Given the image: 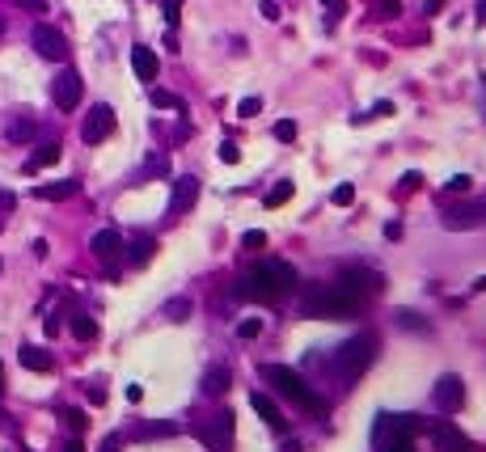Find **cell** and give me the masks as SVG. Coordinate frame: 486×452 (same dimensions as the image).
Segmentation results:
<instances>
[{"label":"cell","instance_id":"obj_47","mask_svg":"<svg viewBox=\"0 0 486 452\" xmlns=\"http://www.w3.org/2000/svg\"><path fill=\"white\" fill-rule=\"evenodd\" d=\"M478 17H482V22H486V0H478Z\"/></svg>","mask_w":486,"mask_h":452},{"label":"cell","instance_id":"obj_24","mask_svg":"<svg viewBox=\"0 0 486 452\" xmlns=\"http://www.w3.org/2000/svg\"><path fill=\"white\" fill-rule=\"evenodd\" d=\"M292 199V182H275L271 190H266V208H284Z\"/></svg>","mask_w":486,"mask_h":452},{"label":"cell","instance_id":"obj_41","mask_svg":"<svg viewBox=\"0 0 486 452\" xmlns=\"http://www.w3.org/2000/svg\"><path fill=\"white\" fill-rule=\"evenodd\" d=\"M419 182H423V178H419L414 169H410V174H402V190H406V194H410V190H419Z\"/></svg>","mask_w":486,"mask_h":452},{"label":"cell","instance_id":"obj_29","mask_svg":"<svg viewBox=\"0 0 486 452\" xmlns=\"http://www.w3.org/2000/svg\"><path fill=\"white\" fill-rule=\"evenodd\" d=\"M216 153H220V161H225V165H237V161H241V148H237L233 140H225L220 148H216Z\"/></svg>","mask_w":486,"mask_h":452},{"label":"cell","instance_id":"obj_32","mask_svg":"<svg viewBox=\"0 0 486 452\" xmlns=\"http://www.w3.org/2000/svg\"><path fill=\"white\" fill-rule=\"evenodd\" d=\"M258 110H262V97H241V102H237V115L241 119H254Z\"/></svg>","mask_w":486,"mask_h":452},{"label":"cell","instance_id":"obj_39","mask_svg":"<svg viewBox=\"0 0 486 452\" xmlns=\"http://www.w3.org/2000/svg\"><path fill=\"white\" fill-rule=\"evenodd\" d=\"M262 17L266 22H280V5H275V0H262Z\"/></svg>","mask_w":486,"mask_h":452},{"label":"cell","instance_id":"obj_1","mask_svg":"<svg viewBox=\"0 0 486 452\" xmlns=\"http://www.w3.org/2000/svg\"><path fill=\"white\" fill-rule=\"evenodd\" d=\"M359 309H364V296H355V292H347L343 283H334V287H317V292H309L305 300H300V313L305 317H326V321H347V317H359Z\"/></svg>","mask_w":486,"mask_h":452},{"label":"cell","instance_id":"obj_31","mask_svg":"<svg viewBox=\"0 0 486 452\" xmlns=\"http://www.w3.org/2000/svg\"><path fill=\"white\" fill-rule=\"evenodd\" d=\"M258 334H262V317H245L237 326V338H258Z\"/></svg>","mask_w":486,"mask_h":452},{"label":"cell","instance_id":"obj_34","mask_svg":"<svg viewBox=\"0 0 486 452\" xmlns=\"http://www.w3.org/2000/svg\"><path fill=\"white\" fill-rule=\"evenodd\" d=\"M241 245H245V249H262V245H266V233H262V228H250V233H241Z\"/></svg>","mask_w":486,"mask_h":452},{"label":"cell","instance_id":"obj_36","mask_svg":"<svg viewBox=\"0 0 486 452\" xmlns=\"http://www.w3.org/2000/svg\"><path fill=\"white\" fill-rule=\"evenodd\" d=\"M376 13H381V17H398L402 5H398V0H376Z\"/></svg>","mask_w":486,"mask_h":452},{"label":"cell","instance_id":"obj_10","mask_svg":"<svg viewBox=\"0 0 486 452\" xmlns=\"http://www.w3.org/2000/svg\"><path fill=\"white\" fill-rule=\"evenodd\" d=\"M89 249H93V258H97V262L115 267V262H119V254H123V237H119L115 228H102V233H93Z\"/></svg>","mask_w":486,"mask_h":452},{"label":"cell","instance_id":"obj_23","mask_svg":"<svg viewBox=\"0 0 486 452\" xmlns=\"http://www.w3.org/2000/svg\"><path fill=\"white\" fill-rule=\"evenodd\" d=\"M72 334H76L81 342H89V338H97V321L85 317V313H76V317H72Z\"/></svg>","mask_w":486,"mask_h":452},{"label":"cell","instance_id":"obj_7","mask_svg":"<svg viewBox=\"0 0 486 452\" xmlns=\"http://www.w3.org/2000/svg\"><path fill=\"white\" fill-rule=\"evenodd\" d=\"M111 131H115V110L106 106V102H97L85 115V123H81V140L85 144H102V140H111Z\"/></svg>","mask_w":486,"mask_h":452},{"label":"cell","instance_id":"obj_2","mask_svg":"<svg viewBox=\"0 0 486 452\" xmlns=\"http://www.w3.org/2000/svg\"><path fill=\"white\" fill-rule=\"evenodd\" d=\"M292 283H296V275H292L288 262L266 258V262H258V267L237 283V296H241V300H280Z\"/></svg>","mask_w":486,"mask_h":452},{"label":"cell","instance_id":"obj_22","mask_svg":"<svg viewBox=\"0 0 486 452\" xmlns=\"http://www.w3.org/2000/svg\"><path fill=\"white\" fill-rule=\"evenodd\" d=\"M152 254H156V241H152V237H140V241L131 245V262H136V267H144Z\"/></svg>","mask_w":486,"mask_h":452},{"label":"cell","instance_id":"obj_26","mask_svg":"<svg viewBox=\"0 0 486 452\" xmlns=\"http://www.w3.org/2000/svg\"><path fill=\"white\" fill-rule=\"evenodd\" d=\"M165 317H170V321H186V317H191V300H186V296L170 300V305H165Z\"/></svg>","mask_w":486,"mask_h":452},{"label":"cell","instance_id":"obj_13","mask_svg":"<svg viewBox=\"0 0 486 452\" xmlns=\"http://www.w3.org/2000/svg\"><path fill=\"white\" fill-rule=\"evenodd\" d=\"M81 190L76 178H64V182H47V186H34V199H42V203H64V199H72Z\"/></svg>","mask_w":486,"mask_h":452},{"label":"cell","instance_id":"obj_3","mask_svg":"<svg viewBox=\"0 0 486 452\" xmlns=\"http://www.w3.org/2000/svg\"><path fill=\"white\" fill-rule=\"evenodd\" d=\"M262 380H271L280 397H292L296 406H305V410H313V415L326 410V406H321V397L305 385V376L292 372V368H284V364H266V368H262Z\"/></svg>","mask_w":486,"mask_h":452},{"label":"cell","instance_id":"obj_42","mask_svg":"<svg viewBox=\"0 0 486 452\" xmlns=\"http://www.w3.org/2000/svg\"><path fill=\"white\" fill-rule=\"evenodd\" d=\"M444 186H448V190H469V178H465V174H457V178H448Z\"/></svg>","mask_w":486,"mask_h":452},{"label":"cell","instance_id":"obj_19","mask_svg":"<svg viewBox=\"0 0 486 452\" xmlns=\"http://www.w3.org/2000/svg\"><path fill=\"white\" fill-rule=\"evenodd\" d=\"M56 161H60V144H56V140H47V144H38V153L26 161V174H38L42 165H56Z\"/></svg>","mask_w":486,"mask_h":452},{"label":"cell","instance_id":"obj_12","mask_svg":"<svg viewBox=\"0 0 486 452\" xmlns=\"http://www.w3.org/2000/svg\"><path fill=\"white\" fill-rule=\"evenodd\" d=\"M482 220H486V199H482V203H461V208H453V212L444 216L448 228H473V224H482Z\"/></svg>","mask_w":486,"mask_h":452},{"label":"cell","instance_id":"obj_20","mask_svg":"<svg viewBox=\"0 0 486 452\" xmlns=\"http://www.w3.org/2000/svg\"><path fill=\"white\" fill-rule=\"evenodd\" d=\"M34 131H38V123H34V119H13V123L5 127L9 144H26V140H34Z\"/></svg>","mask_w":486,"mask_h":452},{"label":"cell","instance_id":"obj_14","mask_svg":"<svg viewBox=\"0 0 486 452\" xmlns=\"http://www.w3.org/2000/svg\"><path fill=\"white\" fill-rule=\"evenodd\" d=\"M250 406L258 410V419L271 427V431H284V415H280V406H275V401L266 397V393H258V389H254V393H250Z\"/></svg>","mask_w":486,"mask_h":452},{"label":"cell","instance_id":"obj_4","mask_svg":"<svg viewBox=\"0 0 486 452\" xmlns=\"http://www.w3.org/2000/svg\"><path fill=\"white\" fill-rule=\"evenodd\" d=\"M372 360H376V334H355L334 351V368L343 380H355L359 372H368Z\"/></svg>","mask_w":486,"mask_h":452},{"label":"cell","instance_id":"obj_5","mask_svg":"<svg viewBox=\"0 0 486 452\" xmlns=\"http://www.w3.org/2000/svg\"><path fill=\"white\" fill-rule=\"evenodd\" d=\"M30 42H34V51H38L42 60H56V64L68 60V38H64L56 26H47V22H38V26L30 30Z\"/></svg>","mask_w":486,"mask_h":452},{"label":"cell","instance_id":"obj_48","mask_svg":"<svg viewBox=\"0 0 486 452\" xmlns=\"http://www.w3.org/2000/svg\"><path fill=\"white\" fill-rule=\"evenodd\" d=\"M0 393H5V372H0Z\"/></svg>","mask_w":486,"mask_h":452},{"label":"cell","instance_id":"obj_40","mask_svg":"<svg viewBox=\"0 0 486 452\" xmlns=\"http://www.w3.org/2000/svg\"><path fill=\"white\" fill-rule=\"evenodd\" d=\"M13 5H17V9H30V13H47L42 0H13Z\"/></svg>","mask_w":486,"mask_h":452},{"label":"cell","instance_id":"obj_33","mask_svg":"<svg viewBox=\"0 0 486 452\" xmlns=\"http://www.w3.org/2000/svg\"><path fill=\"white\" fill-rule=\"evenodd\" d=\"M275 140L292 144V140H296V123H292V119H280V123H275Z\"/></svg>","mask_w":486,"mask_h":452},{"label":"cell","instance_id":"obj_46","mask_svg":"<svg viewBox=\"0 0 486 452\" xmlns=\"http://www.w3.org/2000/svg\"><path fill=\"white\" fill-rule=\"evenodd\" d=\"M64 452H85V444H81V435H72V440H68V448H64Z\"/></svg>","mask_w":486,"mask_h":452},{"label":"cell","instance_id":"obj_43","mask_svg":"<svg viewBox=\"0 0 486 452\" xmlns=\"http://www.w3.org/2000/svg\"><path fill=\"white\" fill-rule=\"evenodd\" d=\"M97 452H119V435H106V440H102V448H97Z\"/></svg>","mask_w":486,"mask_h":452},{"label":"cell","instance_id":"obj_8","mask_svg":"<svg viewBox=\"0 0 486 452\" xmlns=\"http://www.w3.org/2000/svg\"><path fill=\"white\" fill-rule=\"evenodd\" d=\"M431 401H436V410H440V415L461 410V401H465V385H461V376L444 372V376L436 380V389H431Z\"/></svg>","mask_w":486,"mask_h":452},{"label":"cell","instance_id":"obj_21","mask_svg":"<svg viewBox=\"0 0 486 452\" xmlns=\"http://www.w3.org/2000/svg\"><path fill=\"white\" fill-rule=\"evenodd\" d=\"M174 431H178L174 423H140L131 435H136V440H156V435H174Z\"/></svg>","mask_w":486,"mask_h":452},{"label":"cell","instance_id":"obj_30","mask_svg":"<svg viewBox=\"0 0 486 452\" xmlns=\"http://www.w3.org/2000/svg\"><path fill=\"white\" fill-rule=\"evenodd\" d=\"M398 326H406V330H427V321H423L419 313H410V309H398Z\"/></svg>","mask_w":486,"mask_h":452},{"label":"cell","instance_id":"obj_25","mask_svg":"<svg viewBox=\"0 0 486 452\" xmlns=\"http://www.w3.org/2000/svg\"><path fill=\"white\" fill-rule=\"evenodd\" d=\"M148 102H152V106H161V110H182V102H178L170 89H152V93H148Z\"/></svg>","mask_w":486,"mask_h":452},{"label":"cell","instance_id":"obj_49","mask_svg":"<svg viewBox=\"0 0 486 452\" xmlns=\"http://www.w3.org/2000/svg\"><path fill=\"white\" fill-rule=\"evenodd\" d=\"M0 34H5V17H0Z\"/></svg>","mask_w":486,"mask_h":452},{"label":"cell","instance_id":"obj_38","mask_svg":"<svg viewBox=\"0 0 486 452\" xmlns=\"http://www.w3.org/2000/svg\"><path fill=\"white\" fill-rule=\"evenodd\" d=\"M178 17H182V0H165V22L178 26Z\"/></svg>","mask_w":486,"mask_h":452},{"label":"cell","instance_id":"obj_44","mask_svg":"<svg viewBox=\"0 0 486 452\" xmlns=\"http://www.w3.org/2000/svg\"><path fill=\"white\" fill-rule=\"evenodd\" d=\"M381 115H394V106H389V102H376V106H372V119H381Z\"/></svg>","mask_w":486,"mask_h":452},{"label":"cell","instance_id":"obj_11","mask_svg":"<svg viewBox=\"0 0 486 452\" xmlns=\"http://www.w3.org/2000/svg\"><path fill=\"white\" fill-rule=\"evenodd\" d=\"M195 199H199V178H195V174H186V178H178V182H174L170 212H174V216H182L186 208H195Z\"/></svg>","mask_w":486,"mask_h":452},{"label":"cell","instance_id":"obj_27","mask_svg":"<svg viewBox=\"0 0 486 452\" xmlns=\"http://www.w3.org/2000/svg\"><path fill=\"white\" fill-rule=\"evenodd\" d=\"M351 199H355V186H351V182H343V186H334L330 203H334V208H351Z\"/></svg>","mask_w":486,"mask_h":452},{"label":"cell","instance_id":"obj_17","mask_svg":"<svg viewBox=\"0 0 486 452\" xmlns=\"http://www.w3.org/2000/svg\"><path fill=\"white\" fill-rule=\"evenodd\" d=\"M17 360H22V368H30V372H51V355L42 346H34V342H26L22 351H17Z\"/></svg>","mask_w":486,"mask_h":452},{"label":"cell","instance_id":"obj_28","mask_svg":"<svg viewBox=\"0 0 486 452\" xmlns=\"http://www.w3.org/2000/svg\"><path fill=\"white\" fill-rule=\"evenodd\" d=\"M64 423H68V431H72V435H81V431L89 427V419H85V410H64Z\"/></svg>","mask_w":486,"mask_h":452},{"label":"cell","instance_id":"obj_16","mask_svg":"<svg viewBox=\"0 0 486 452\" xmlns=\"http://www.w3.org/2000/svg\"><path fill=\"white\" fill-rule=\"evenodd\" d=\"M229 380H233V376H229L225 364H211V368L203 372V393H207V397H220V393L229 389Z\"/></svg>","mask_w":486,"mask_h":452},{"label":"cell","instance_id":"obj_35","mask_svg":"<svg viewBox=\"0 0 486 452\" xmlns=\"http://www.w3.org/2000/svg\"><path fill=\"white\" fill-rule=\"evenodd\" d=\"M381 452H414V444H410V435H394Z\"/></svg>","mask_w":486,"mask_h":452},{"label":"cell","instance_id":"obj_6","mask_svg":"<svg viewBox=\"0 0 486 452\" xmlns=\"http://www.w3.org/2000/svg\"><path fill=\"white\" fill-rule=\"evenodd\" d=\"M81 93H85V85H81V72H72V68H64L56 81H51V102H56L60 110H76Z\"/></svg>","mask_w":486,"mask_h":452},{"label":"cell","instance_id":"obj_9","mask_svg":"<svg viewBox=\"0 0 486 452\" xmlns=\"http://www.w3.org/2000/svg\"><path fill=\"white\" fill-rule=\"evenodd\" d=\"M199 440H203L211 452H229V448H233V415H229V410L216 415V419L199 431Z\"/></svg>","mask_w":486,"mask_h":452},{"label":"cell","instance_id":"obj_18","mask_svg":"<svg viewBox=\"0 0 486 452\" xmlns=\"http://www.w3.org/2000/svg\"><path fill=\"white\" fill-rule=\"evenodd\" d=\"M436 448L440 452H469V440L457 427H436Z\"/></svg>","mask_w":486,"mask_h":452},{"label":"cell","instance_id":"obj_37","mask_svg":"<svg viewBox=\"0 0 486 452\" xmlns=\"http://www.w3.org/2000/svg\"><path fill=\"white\" fill-rule=\"evenodd\" d=\"M321 5L330 9V26H334V22H339V17L347 13V0H321Z\"/></svg>","mask_w":486,"mask_h":452},{"label":"cell","instance_id":"obj_15","mask_svg":"<svg viewBox=\"0 0 486 452\" xmlns=\"http://www.w3.org/2000/svg\"><path fill=\"white\" fill-rule=\"evenodd\" d=\"M131 68L140 81H156V51L152 47H131Z\"/></svg>","mask_w":486,"mask_h":452},{"label":"cell","instance_id":"obj_45","mask_svg":"<svg viewBox=\"0 0 486 452\" xmlns=\"http://www.w3.org/2000/svg\"><path fill=\"white\" fill-rule=\"evenodd\" d=\"M89 401H93V406H102V401H106V389H97V385H93V389H89Z\"/></svg>","mask_w":486,"mask_h":452}]
</instances>
